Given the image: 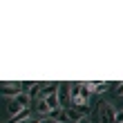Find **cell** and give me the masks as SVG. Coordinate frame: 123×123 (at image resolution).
<instances>
[{"instance_id":"cell-1","label":"cell","mask_w":123,"mask_h":123,"mask_svg":"<svg viewBox=\"0 0 123 123\" xmlns=\"http://www.w3.org/2000/svg\"><path fill=\"white\" fill-rule=\"evenodd\" d=\"M117 112L112 103H101L98 107V123H117Z\"/></svg>"},{"instance_id":"cell-2","label":"cell","mask_w":123,"mask_h":123,"mask_svg":"<svg viewBox=\"0 0 123 123\" xmlns=\"http://www.w3.org/2000/svg\"><path fill=\"white\" fill-rule=\"evenodd\" d=\"M20 92H23V83H2V94H5V96H18V94Z\"/></svg>"},{"instance_id":"cell-3","label":"cell","mask_w":123,"mask_h":123,"mask_svg":"<svg viewBox=\"0 0 123 123\" xmlns=\"http://www.w3.org/2000/svg\"><path fill=\"white\" fill-rule=\"evenodd\" d=\"M29 114H31V112H29V107H25L23 112H18L16 117H11V119H9V123H23V121L29 119Z\"/></svg>"},{"instance_id":"cell-4","label":"cell","mask_w":123,"mask_h":123,"mask_svg":"<svg viewBox=\"0 0 123 123\" xmlns=\"http://www.w3.org/2000/svg\"><path fill=\"white\" fill-rule=\"evenodd\" d=\"M7 110H9V114H11V117H16V114H18V112H23V110H25V107H23V105H20V103H16V101H13V98H11V101H9V103H7Z\"/></svg>"},{"instance_id":"cell-5","label":"cell","mask_w":123,"mask_h":123,"mask_svg":"<svg viewBox=\"0 0 123 123\" xmlns=\"http://www.w3.org/2000/svg\"><path fill=\"white\" fill-rule=\"evenodd\" d=\"M81 90H83V83H72V87H69V96H72V101L81 96Z\"/></svg>"},{"instance_id":"cell-6","label":"cell","mask_w":123,"mask_h":123,"mask_svg":"<svg viewBox=\"0 0 123 123\" xmlns=\"http://www.w3.org/2000/svg\"><path fill=\"white\" fill-rule=\"evenodd\" d=\"M36 110H38L40 114H49L52 110H49V105H47V101L45 98H38V103H36Z\"/></svg>"},{"instance_id":"cell-7","label":"cell","mask_w":123,"mask_h":123,"mask_svg":"<svg viewBox=\"0 0 123 123\" xmlns=\"http://www.w3.org/2000/svg\"><path fill=\"white\" fill-rule=\"evenodd\" d=\"M114 92H117V96H123V81H121V83H117Z\"/></svg>"},{"instance_id":"cell-8","label":"cell","mask_w":123,"mask_h":123,"mask_svg":"<svg viewBox=\"0 0 123 123\" xmlns=\"http://www.w3.org/2000/svg\"><path fill=\"white\" fill-rule=\"evenodd\" d=\"M36 123H56V121L49 119V117H45V119H40V121H36Z\"/></svg>"},{"instance_id":"cell-9","label":"cell","mask_w":123,"mask_h":123,"mask_svg":"<svg viewBox=\"0 0 123 123\" xmlns=\"http://www.w3.org/2000/svg\"><path fill=\"white\" fill-rule=\"evenodd\" d=\"M117 123H123V110L117 112Z\"/></svg>"},{"instance_id":"cell-10","label":"cell","mask_w":123,"mask_h":123,"mask_svg":"<svg viewBox=\"0 0 123 123\" xmlns=\"http://www.w3.org/2000/svg\"><path fill=\"white\" fill-rule=\"evenodd\" d=\"M81 123H90V119H87V117H85V119H83V121H81Z\"/></svg>"}]
</instances>
